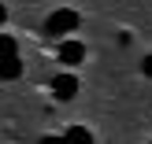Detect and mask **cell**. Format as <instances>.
<instances>
[{"mask_svg":"<svg viewBox=\"0 0 152 144\" xmlns=\"http://www.w3.org/2000/svg\"><path fill=\"white\" fill-rule=\"evenodd\" d=\"M45 30H48L52 37H67L71 30H78V11H71V7H59V11L48 15V22H45Z\"/></svg>","mask_w":152,"mask_h":144,"instance_id":"cell-1","label":"cell"},{"mask_svg":"<svg viewBox=\"0 0 152 144\" xmlns=\"http://www.w3.org/2000/svg\"><path fill=\"white\" fill-rule=\"evenodd\" d=\"M52 93H56V100H74V93H78V78H74V74H59V78L52 81Z\"/></svg>","mask_w":152,"mask_h":144,"instance_id":"cell-2","label":"cell"},{"mask_svg":"<svg viewBox=\"0 0 152 144\" xmlns=\"http://www.w3.org/2000/svg\"><path fill=\"white\" fill-rule=\"evenodd\" d=\"M59 59H63L67 67L82 63V59H86V44H82V41H71V37H67V41L59 44Z\"/></svg>","mask_w":152,"mask_h":144,"instance_id":"cell-3","label":"cell"},{"mask_svg":"<svg viewBox=\"0 0 152 144\" xmlns=\"http://www.w3.org/2000/svg\"><path fill=\"white\" fill-rule=\"evenodd\" d=\"M19 74H22V59H19V56H7V59H0V78H4V81L19 78Z\"/></svg>","mask_w":152,"mask_h":144,"instance_id":"cell-4","label":"cell"},{"mask_svg":"<svg viewBox=\"0 0 152 144\" xmlns=\"http://www.w3.org/2000/svg\"><path fill=\"white\" fill-rule=\"evenodd\" d=\"M7 56H19V44H15V37L0 33V59H7Z\"/></svg>","mask_w":152,"mask_h":144,"instance_id":"cell-5","label":"cell"},{"mask_svg":"<svg viewBox=\"0 0 152 144\" xmlns=\"http://www.w3.org/2000/svg\"><path fill=\"white\" fill-rule=\"evenodd\" d=\"M67 137H71V140H93V133H89V130H82V126H71V130H67Z\"/></svg>","mask_w":152,"mask_h":144,"instance_id":"cell-6","label":"cell"},{"mask_svg":"<svg viewBox=\"0 0 152 144\" xmlns=\"http://www.w3.org/2000/svg\"><path fill=\"white\" fill-rule=\"evenodd\" d=\"M141 70H145V78H152V56H145V59H141Z\"/></svg>","mask_w":152,"mask_h":144,"instance_id":"cell-7","label":"cell"},{"mask_svg":"<svg viewBox=\"0 0 152 144\" xmlns=\"http://www.w3.org/2000/svg\"><path fill=\"white\" fill-rule=\"evenodd\" d=\"M4 19H7V7H4V4H0V22H4Z\"/></svg>","mask_w":152,"mask_h":144,"instance_id":"cell-8","label":"cell"}]
</instances>
